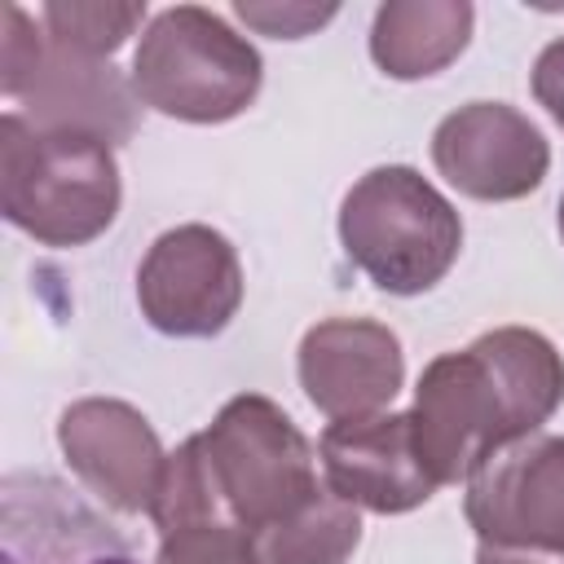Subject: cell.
<instances>
[{
  "instance_id": "cell-1",
  "label": "cell",
  "mask_w": 564,
  "mask_h": 564,
  "mask_svg": "<svg viewBox=\"0 0 564 564\" xmlns=\"http://www.w3.org/2000/svg\"><path fill=\"white\" fill-rule=\"evenodd\" d=\"M564 401V357L529 326H494L423 366L410 423L436 485H467L498 449L542 432Z\"/></svg>"
},
{
  "instance_id": "cell-2",
  "label": "cell",
  "mask_w": 564,
  "mask_h": 564,
  "mask_svg": "<svg viewBox=\"0 0 564 564\" xmlns=\"http://www.w3.org/2000/svg\"><path fill=\"white\" fill-rule=\"evenodd\" d=\"M115 145L88 132L31 128L22 115L0 119V212L44 247H84L119 216Z\"/></svg>"
},
{
  "instance_id": "cell-3",
  "label": "cell",
  "mask_w": 564,
  "mask_h": 564,
  "mask_svg": "<svg viewBox=\"0 0 564 564\" xmlns=\"http://www.w3.org/2000/svg\"><path fill=\"white\" fill-rule=\"evenodd\" d=\"M344 256L388 295L432 291L463 251L454 203L414 167L388 163L352 181L339 203Z\"/></svg>"
},
{
  "instance_id": "cell-4",
  "label": "cell",
  "mask_w": 564,
  "mask_h": 564,
  "mask_svg": "<svg viewBox=\"0 0 564 564\" xmlns=\"http://www.w3.org/2000/svg\"><path fill=\"white\" fill-rule=\"evenodd\" d=\"M128 79L137 101L154 115L181 123H229L260 97L264 62L220 13L172 4L150 18Z\"/></svg>"
},
{
  "instance_id": "cell-5",
  "label": "cell",
  "mask_w": 564,
  "mask_h": 564,
  "mask_svg": "<svg viewBox=\"0 0 564 564\" xmlns=\"http://www.w3.org/2000/svg\"><path fill=\"white\" fill-rule=\"evenodd\" d=\"M198 436L225 511L251 538L291 524L330 489L317 480L308 436L260 392L229 397Z\"/></svg>"
},
{
  "instance_id": "cell-6",
  "label": "cell",
  "mask_w": 564,
  "mask_h": 564,
  "mask_svg": "<svg viewBox=\"0 0 564 564\" xmlns=\"http://www.w3.org/2000/svg\"><path fill=\"white\" fill-rule=\"evenodd\" d=\"M4 53H0V88L18 106L31 128L48 132H88L110 145L137 132V93L110 57L79 53L48 31H40L26 9H4Z\"/></svg>"
},
{
  "instance_id": "cell-7",
  "label": "cell",
  "mask_w": 564,
  "mask_h": 564,
  "mask_svg": "<svg viewBox=\"0 0 564 564\" xmlns=\"http://www.w3.org/2000/svg\"><path fill=\"white\" fill-rule=\"evenodd\" d=\"M141 317L172 339H212L242 308V264L212 225H176L137 264Z\"/></svg>"
},
{
  "instance_id": "cell-8",
  "label": "cell",
  "mask_w": 564,
  "mask_h": 564,
  "mask_svg": "<svg viewBox=\"0 0 564 564\" xmlns=\"http://www.w3.org/2000/svg\"><path fill=\"white\" fill-rule=\"evenodd\" d=\"M476 542L564 551V436L533 432L485 458L463 494Z\"/></svg>"
},
{
  "instance_id": "cell-9",
  "label": "cell",
  "mask_w": 564,
  "mask_h": 564,
  "mask_svg": "<svg viewBox=\"0 0 564 564\" xmlns=\"http://www.w3.org/2000/svg\"><path fill=\"white\" fill-rule=\"evenodd\" d=\"M436 172L476 203L529 198L551 167V145L529 115L507 101H467L432 132Z\"/></svg>"
},
{
  "instance_id": "cell-10",
  "label": "cell",
  "mask_w": 564,
  "mask_h": 564,
  "mask_svg": "<svg viewBox=\"0 0 564 564\" xmlns=\"http://www.w3.org/2000/svg\"><path fill=\"white\" fill-rule=\"evenodd\" d=\"M57 445L75 480L123 516H150L163 485V441L150 419L119 397L70 401L57 419Z\"/></svg>"
},
{
  "instance_id": "cell-11",
  "label": "cell",
  "mask_w": 564,
  "mask_h": 564,
  "mask_svg": "<svg viewBox=\"0 0 564 564\" xmlns=\"http://www.w3.org/2000/svg\"><path fill=\"white\" fill-rule=\"evenodd\" d=\"M300 388L330 423L370 419L405 383V352L392 326L375 317H322L300 339Z\"/></svg>"
},
{
  "instance_id": "cell-12",
  "label": "cell",
  "mask_w": 564,
  "mask_h": 564,
  "mask_svg": "<svg viewBox=\"0 0 564 564\" xmlns=\"http://www.w3.org/2000/svg\"><path fill=\"white\" fill-rule=\"evenodd\" d=\"M326 485L375 516H405L423 507L436 494V480L427 476L410 410H383L370 419H339L317 441Z\"/></svg>"
},
{
  "instance_id": "cell-13",
  "label": "cell",
  "mask_w": 564,
  "mask_h": 564,
  "mask_svg": "<svg viewBox=\"0 0 564 564\" xmlns=\"http://www.w3.org/2000/svg\"><path fill=\"white\" fill-rule=\"evenodd\" d=\"M150 520L159 529L154 564H264L256 538L225 511L198 432L167 454Z\"/></svg>"
},
{
  "instance_id": "cell-14",
  "label": "cell",
  "mask_w": 564,
  "mask_h": 564,
  "mask_svg": "<svg viewBox=\"0 0 564 564\" xmlns=\"http://www.w3.org/2000/svg\"><path fill=\"white\" fill-rule=\"evenodd\" d=\"M471 26L467 0H388L370 22V57L388 79H427L458 62Z\"/></svg>"
},
{
  "instance_id": "cell-15",
  "label": "cell",
  "mask_w": 564,
  "mask_h": 564,
  "mask_svg": "<svg viewBox=\"0 0 564 564\" xmlns=\"http://www.w3.org/2000/svg\"><path fill=\"white\" fill-rule=\"evenodd\" d=\"M361 542V516L335 489H326L304 516L256 538L264 564H344Z\"/></svg>"
},
{
  "instance_id": "cell-16",
  "label": "cell",
  "mask_w": 564,
  "mask_h": 564,
  "mask_svg": "<svg viewBox=\"0 0 564 564\" xmlns=\"http://www.w3.org/2000/svg\"><path fill=\"white\" fill-rule=\"evenodd\" d=\"M40 22L53 40L93 57H110L145 22V0H53L40 9Z\"/></svg>"
},
{
  "instance_id": "cell-17",
  "label": "cell",
  "mask_w": 564,
  "mask_h": 564,
  "mask_svg": "<svg viewBox=\"0 0 564 564\" xmlns=\"http://www.w3.org/2000/svg\"><path fill=\"white\" fill-rule=\"evenodd\" d=\"M234 13H238L251 31H260V35H273V40H304V35H313L317 26H326V22L339 13V4H278V0L256 4V0H238Z\"/></svg>"
},
{
  "instance_id": "cell-18",
  "label": "cell",
  "mask_w": 564,
  "mask_h": 564,
  "mask_svg": "<svg viewBox=\"0 0 564 564\" xmlns=\"http://www.w3.org/2000/svg\"><path fill=\"white\" fill-rule=\"evenodd\" d=\"M533 97L564 128V35L551 40L533 62Z\"/></svg>"
},
{
  "instance_id": "cell-19",
  "label": "cell",
  "mask_w": 564,
  "mask_h": 564,
  "mask_svg": "<svg viewBox=\"0 0 564 564\" xmlns=\"http://www.w3.org/2000/svg\"><path fill=\"white\" fill-rule=\"evenodd\" d=\"M476 564H564V551H546V546H507V542H476Z\"/></svg>"
},
{
  "instance_id": "cell-20",
  "label": "cell",
  "mask_w": 564,
  "mask_h": 564,
  "mask_svg": "<svg viewBox=\"0 0 564 564\" xmlns=\"http://www.w3.org/2000/svg\"><path fill=\"white\" fill-rule=\"evenodd\" d=\"M4 564H22L18 555H4ZM75 564H132L123 551H115V555H84V560H75Z\"/></svg>"
},
{
  "instance_id": "cell-21",
  "label": "cell",
  "mask_w": 564,
  "mask_h": 564,
  "mask_svg": "<svg viewBox=\"0 0 564 564\" xmlns=\"http://www.w3.org/2000/svg\"><path fill=\"white\" fill-rule=\"evenodd\" d=\"M555 225H560V242H564V194H560V216H555Z\"/></svg>"
}]
</instances>
